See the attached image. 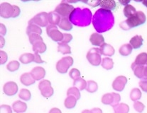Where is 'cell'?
Here are the masks:
<instances>
[{
	"instance_id": "6da1fadb",
	"label": "cell",
	"mask_w": 147,
	"mask_h": 113,
	"mask_svg": "<svg viewBox=\"0 0 147 113\" xmlns=\"http://www.w3.org/2000/svg\"><path fill=\"white\" fill-rule=\"evenodd\" d=\"M115 24V17L112 11L100 8L92 17V25L99 33L109 31Z\"/></svg>"
},
{
	"instance_id": "7a4b0ae2",
	"label": "cell",
	"mask_w": 147,
	"mask_h": 113,
	"mask_svg": "<svg viewBox=\"0 0 147 113\" xmlns=\"http://www.w3.org/2000/svg\"><path fill=\"white\" fill-rule=\"evenodd\" d=\"M92 12L88 8H76L69 17L71 23L80 27L88 26L92 21Z\"/></svg>"
},
{
	"instance_id": "3957f363",
	"label": "cell",
	"mask_w": 147,
	"mask_h": 113,
	"mask_svg": "<svg viewBox=\"0 0 147 113\" xmlns=\"http://www.w3.org/2000/svg\"><path fill=\"white\" fill-rule=\"evenodd\" d=\"M146 15L143 11H138L135 14L127 19V20L122 21L120 23V27L121 29L127 31L131 28L137 27V26L143 25L146 22Z\"/></svg>"
},
{
	"instance_id": "277c9868",
	"label": "cell",
	"mask_w": 147,
	"mask_h": 113,
	"mask_svg": "<svg viewBox=\"0 0 147 113\" xmlns=\"http://www.w3.org/2000/svg\"><path fill=\"white\" fill-rule=\"evenodd\" d=\"M74 9L75 8L73 5L69 4L66 1H63L55 7L54 11L62 16V18H69Z\"/></svg>"
},
{
	"instance_id": "5b68a950",
	"label": "cell",
	"mask_w": 147,
	"mask_h": 113,
	"mask_svg": "<svg viewBox=\"0 0 147 113\" xmlns=\"http://www.w3.org/2000/svg\"><path fill=\"white\" fill-rule=\"evenodd\" d=\"M49 23V14L46 12H40L36 14L28 21V25L36 24L40 27L48 26Z\"/></svg>"
},
{
	"instance_id": "8992f818",
	"label": "cell",
	"mask_w": 147,
	"mask_h": 113,
	"mask_svg": "<svg viewBox=\"0 0 147 113\" xmlns=\"http://www.w3.org/2000/svg\"><path fill=\"white\" fill-rule=\"evenodd\" d=\"M73 64V59L72 56H64L57 62L56 69L61 74H65Z\"/></svg>"
},
{
	"instance_id": "52a82bcc",
	"label": "cell",
	"mask_w": 147,
	"mask_h": 113,
	"mask_svg": "<svg viewBox=\"0 0 147 113\" xmlns=\"http://www.w3.org/2000/svg\"><path fill=\"white\" fill-rule=\"evenodd\" d=\"M87 59L93 66H99L101 64V53L99 48H92L87 54Z\"/></svg>"
},
{
	"instance_id": "ba28073f",
	"label": "cell",
	"mask_w": 147,
	"mask_h": 113,
	"mask_svg": "<svg viewBox=\"0 0 147 113\" xmlns=\"http://www.w3.org/2000/svg\"><path fill=\"white\" fill-rule=\"evenodd\" d=\"M46 33L49 38H51L53 41L55 42H62L63 39V33L61 32L56 26L54 25H49L46 28Z\"/></svg>"
},
{
	"instance_id": "9c48e42d",
	"label": "cell",
	"mask_w": 147,
	"mask_h": 113,
	"mask_svg": "<svg viewBox=\"0 0 147 113\" xmlns=\"http://www.w3.org/2000/svg\"><path fill=\"white\" fill-rule=\"evenodd\" d=\"M38 88L42 96L46 98L51 97L53 95V88L51 87V83L49 80H43L40 81L38 84Z\"/></svg>"
},
{
	"instance_id": "30bf717a",
	"label": "cell",
	"mask_w": 147,
	"mask_h": 113,
	"mask_svg": "<svg viewBox=\"0 0 147 113\" xmlns=\"http://www.w3.org/2000/svg\"><path fill=\"white\" fill-rule=\"evenodd\" d=\"M14 7L8 2H3L0 5V15L4 19L13 18Z\"/></svg>"
},
{
	"instance_id": "8fae6325",
	"label": "cell",
	"mask_w": 147,
	"mask_h": 113,
	"mask_svg": "<svg viewBox=\"0 0 147 113\" xmlns=\"http://www.w3.org/2000/svg\"><path fill=\"white\" fill-rule=\"evenodd\" d=\"M127 83V78L124 76H119L114 80L112 83V88L117 91H122Z\"/></svg>"
},
{
	"instance_id": "7c38bea8",
	"label": "cell",
	"mask_w": 147,
	"mask_h": 113,
	"mask_svg": "<svg viewBox=\"0 0 147 113\" xmlns=\"http://www.w3.org/2000/svg\"><path fill=\"white\" fill-rule=\"evenodd\" d=\"M4 94L8 96H13L18 92V86L13 81H9L4 85L3 87Z\"/></svg>"
},
{
	"instance_id": "4fadbf2b",
	"label": "cell",
	"mask_w": 147,
	"mask_h": 113,
	"mask_svg": "<svg viewBox=\"0 0 147 113\" xmlns=\"http://www.w3.org/2000/svg\"><path fill=\"white\" fill-rule=\"evenodd\" d=\"M31 74L36 81H38L44 78L46 76V70L41 66H36L31 70Z\"/></svg>"
},
{
	"instance_id": "5bb4252c",
	"label": "cell",
	"mask_w": 147,
	"mask_h": 113,
	"mask_svg": "<svg viewBox=\"0 0 147 113\" xmlns=\"http://www.w3.org/2000/svg\"><path fill=\"white\" fill-rule=\"evenodd\" d=\"M90 41L92 45L100 46L105 44V38L102 35L98 33H92L90 38Z\"/></svg>"
},
{
	"instance_id": "9a60e30c",
	"label": "cell",
	"mask_w": 147,
	"mask_h": 113,
	"mask_svg": "<svg viewBox=\"0 0 147 113\" xmlns=\"http://www.w3.org/2000/svg\"><path fill=\"white\" fill-rule=\"evenodd\" d=\"M20 81L24 86H28L33 85L35 83L36 80L31 75V73H24L20 77Z\"/></svg>"
},
{
	"instance_id": "2e32d148",
	"label": "cell",
	"mask_w": 147,
	"mask_h": 113,
	"mask_svg": "<svg viewBox=\"0 0 147 113\" xmlns=\"http://www.w3.org/2000/svg\"><path fill=\"white\" fill-rule=\"evenodd\" d=\"M100 53L101 55L107 56H111L113 55L115 53V48L112 47L110 45L107 44V43H105L102 45L100 47Z\"/></svg>"
},
{
	"instance_id": "e0dca14e",
	"label": "cell",
	"mask_w": 147,
	"mask_h": 113,
	"mask_svg": "<svg viewBox=\"0 0 147 113\" xmlns=\"http://www.w3.org/2000/svg\"><path fill=\"white\" fill-rule=\"evenodd\" d=\"M12 109L16 113H24L26 111L27 105L26 102L20 100L15 101L12 105Z\"/></svg>"
},
{
	"instance_id": "ac0fdd59",
	"label": "cell",
	"mask_w": 147,
	"mask_h": 113,
	"mask_svg": "<svg viewBox=\"0 0 147 113\" xmlns=\"http://www.w3.org/2000/svg\"><path fill=\"white\" fill-rule=\"evenodd\" d=\"M144 66L142 65H137L136 64L133 63L131 64V69L134 71V75L136 76L137 78H144Z\"/></svg>"
},
{
	"instance_id": "d6986e66",
	"label": "cell",
	"mask_w": 147,
	"mask_h": 113,
	"mask_svg": "<svg viewBox=\"0 0 147 113\" xmlns=\"http://www.w3.org/2000/svg\"><path fill=\"white\" fill-rule=\"evenodd\" d=\"M143 42L144 39L142 35H136L133 38H131V39L129 41V44L131 45L132 48L139 49L143 45Z\"/></svg>"
},
{
	"instance_id": "ffe728a7",
	"label": "cell",
	"mask_w": 147,
	"mask_h": 113,
	"mask_svg": "<svg viewBox=\"0 0 147 113\" xmlns=\"http://www.w3.org/2000/svg\"><path fill=\"white\" fill-rule=\"evenodd\" d=\"M99 6L101 7L102 9L112 11L116 8V2L114 0H105V1H100Z\"/></svg>"
},
{
	"instance_id": "44dd1931",
	"label": "cell",
	"mask_w": 147,
	"mask_h": 113,
	"mask_svg": "<svg viewBox=\"0 0 147 113\" xmlns=\"http://www.w3.org/2000/svg\"><path fill=\"white\" fill-rule=\"evenodd\" d=\"M32 48L33 51L35 53H44L46 51V45L45 44L43 41H38V42L34 43V44L32 45Z\"/></svg>"
},
{
	"instance_id": "7402d4cb",
	"label": "cell",
	"mask_w": 147,
	"mask_h": 113,
	"mask_svg": "<svg viewBox=\"0 0 147 113\" xmlns=\"http://www.w3.org/2000/svg\"><path fill=\"white\" fill-rule=\"evenodd\" d=\"M61 21V16L57 14L55 11H51L49 13V22L50 25H59L60 22Z\"/></svg>"
},
{
	"instance_id": "603a6c76",
	"label": "cell",
	"mask_w": 147,
	"mask_h": 113,
	"mask_svg": "<svg viewBox=\"0 0 147 113\" xmlns=\"http://www.w3.org/2000/svg\"><path fill=\"white\" fill-rule=\"evenodd\" d=\"M58 26L61 29L67 31H71L73 28V25L69 20V18H62Z\"/></svg>"
},
{
	"instance_id": "cb8c5ba5",
	"label": "cell",
	"mask_w": 147,
	"mask_h": 113,
	"mask_svg": "<svg viewBox=\"0 0 147 113\" xmlns=\"http://www.w3.org/2000/svg\"><path fill=\"white\" fill-rule=\"evenodd\" d=\"M38 34L40 35L42 33V30L40 26H37L36 24H29L26 28V34L30 35L31 34Z\"/></svg>"
},
{
	"instance_id": "d4e9b609",
	"label": "cell",
	"mask_w": 147,
	"mask_h": 113,
	"mask_svg": "<svg viewBox=\"0 0 147 113\" xmlns=\"http://www.w3.org/2000/svg\"><path fill=\"white\" fill-rule=\"evenodd\" d=\"M78 100L72 96H67V97L65 98L64 105L67 109H72L76 107V103H77Z\"/></svg>"
},
{
	"instance_id": "484cf974",
	"label": "cell",
	"mask_w": 147,
	"mask_h": 113,
	"mask_svg": "<svg viewBox=\"0 0 147 113\" xmlns=\"http://www.w3.org/2000/svg\"><path fill=\"white\" fill-rule=\"evenodd\" d=\"M19 61L24 64L31 63L34 61V55L31 54V53H24L20 56Z\"/></svg>"
},
{
	"instance_id": "4316f807",
	"label": "cell",
	"mask_w": 147,
	"mask_h": 113,
	"mask_svg": "<svg viewBox=\"0 0 147 113\" xmlns=\"http://www.w3.org/2000/svg\"><path fill=\"white\" fill-rule=\"evenodd\" d=\"M132 47L130 44H124L121 45L119 50V53L121 55L126 56L129 55L132 52Z\"/></svg>"
},
{
	"instance_id": "83f0119b",
	"label": "cell",
	"mask_w": 147,
	"mask_h": 113,
	"mask_svg": "<svg viewBox=\"0 0 147 113\" xmlns=\"http://www.w3.org/2000/svg\"><path fill=\"white\" fill-rule=\"evenodd\" d=\"M115 113H129V107L125 103H119L113 108Z\"/></svg>"
},
{
	"instance_id": "f1b7e54d",
	"label": "cell",
	"mask_w": 147,
	"mask_h": 113,
	"mask_svg": "<svg viewBox=\"0 0 147 113\" xmlns=\"http://www.w3.org/2000/svg\"><path fill=\"white\" fill-rule=\"evenodd\" d=\"M134 63L137 65H142V66L147 64V53H142L138 55L135 59Z\"/></svg>"
},
{
	"instance_id": "f546056e",
	"label": "cell",
	"mask_w": 147,
	"mask_h": 113,
	"mask_svg": "<svg viewBox=\"0 0 147 113\" xmlns=\"http://www.w3.org/2000/svg\"><path fill=\"white\" fill-rule=\"evenodd\" d=\"M73 86L76 87L79 90H83L87 87V81L82 78H78L74 80L73 81Z\"/></svg>"
},
{
	"instance_id": "4dcf8cb0",
	"label": "cell",
	"mask_w": 147,
	"mask_h": 113,
	"mask_svg": "<svg viewBox=\"0 0 147 113\" xmlns=\"http://www.w3.org/2000/svg\"><path fill=\"white\" fill-rule=\"evenodd\" d=\"M58 51L61 53L63 55L70 54L71 53V48L70 46L66 43H58Z\"/></svg>"
},
{
	"instance_id": "1f68e13d",
	"label": "cell",
	"mask_w": 147,
	"mask_h": 113,
	"mask_svg": "<svg viewBox=\"0 0 147 113\" xmlns=\"http://www.w3.org/2000/svg\"><path fill=\"white\" fill-rule=\"evenodd\" d=\"M123 12H124V15L129 19V17H131V16H133L135 13L136 12V10L135 9V7H133L132 5H130V4H127V6H125L123 10Z\"/></svg>"
},
{
	"instance_id": "d6a6232c",
	"label": "cell",
	"mask_w": 147,
	"mask_h": 113,
	"mask_svg": "<svg viewBox=\"0 0 147 113\" xmlns=\"http://www.w3.org/2000/svg\"><path fill=\"white\" fill-rule=\"evenodd\" d=\"M102 66L107 70H110L114 66L113 60L109 57L103 58L102 61Z\"/></svg>"
},
{
	"instance_id": "836d02e7",
	"label": "cell",
	"mask_w": 147,
	"mask_h": 113,
	"mask_svg": "<svg viewBox=\"0 0 147 113\" xmlns=\"http://www.w3.org/2000/svg\"><path fill=\"white\" fill-rule=\"evenodd\" d=\"M97 89H98V85L95 81H92V80H89L88 81H87V91L92 93L97 91Z\"/></svg>"
},
{
	"instance_id": "e575fe53",
	"label": "cell",
	"mask_w": 147,
	"mask_h": 113,
	"mask_svg": "<svg viewBox=\"0 0 147 113\" xmlns=\"http://www.w3.org/2000/svg\"><path fill=\"white\" fill-rule=\"evenodd\" d=\"M142 98V92L139 88H133L130 93V98L134 102H136Z\"/></svg>"
},
{
	"instance_id": "d590c367",
	"label": "cell",
	"mask_w": 147,
	"mask_h": 113,
	"mask_svg": "<svg viewBox=\"0 0 147 113\" xmlns=\"http://www.w3.org/2000/svg\"><path fill=\"white\" fill-rule=\"evenodd\" d=\"M19 97L22 100H30V99H31V92H30L29 90H28V89L22 88V90H20V92H19Z\"/></svg>"
},
{
	"instance_id": "8d00e7d4",
	"label": "cell",
	"mask_w": 147,
	"mask_h": 113,
	"mask_svg": "<svg viewBox=\"0 0 147 113\" xmlns=\"http://www.w3.org/2000/svg\"><path fill=\"white\" fill-rule=\"evenodd\" d=\"M114 102V96L112 93H106L102 98V102L105 105H112Z\"/></svg>"
},
{
	"instance_id": "74e56055",
	"label": "cell",
	"mask_w": 147,
	"mask_h": 113,
	"mask_svg": "<svg viewBox=\"0 0 147 113\" xmlns=\"http://www.w3.org/2000/svg\"><path fill=\"white\" fill-rule=\"evenodd\" d=\"M67 96H74L77 100L80 98V90L77 88L76 87H71L67 90Z\"/></svg>"
},
{
	"instance_id": "f35d334b",
	"label": "cell",
	"mask_w": 147,
	"mask_h": 113,
	"mask_svg": "<svg viewBox=\"0 0 147 113\" xmlns=\"http://www.w3.org/2000/svg\"><path fill=\"white\" fill-rule=\"evenodd\" d=\"M19 66H20V64L19 62L16 60H13L10 62L9 63L7 64V68L9 71H11V72H13L15 71H17L19 69Z\"/></svg>"
},
{
	"instance_id": "ab89813d",
	"label": "cell",
	"mask_w": 147,
	"mask_h": 113,
	"mask_svg": "<svg viewBox=\"0 0 147 113\" xmlns=\"http://www.w3.org/2000/svg\"><path fill=\"white\" fill-rule=\"evenodd\" d=\"M28 38H29V42L31 45L38 42V41H43V38H41V36H40V35L35 33L31 34L30 35H28Z\"/></svg>"
},
{
	"instance_id": "60d3db41",
	"label": "cell",
	"mask_w": 147,
	"mask_h": 113,
	"mask_svg": "<svg viewBox=\"0 0 147 113\" xmlns=\"http://www.w3.org/2000/svg\"><path fill=\"white\" fill-rule=\"evenodd\" d=\"M134 108L136 112L142 113L145 108V105L140 101H136L134 102Z\"/></svg>"
},
{
	"instance_id": "b9f144b4",
	"label": "cell",
	"mask_w": 147,
	"mask_h": 113,
	"mask_svg": "<svg viewBox=\"0 0 147 113\" xmlns=\"http://www.w3.org/2000/svg\"><path fill=\"white\" fill-rule=\"evenodd\" d=\"M70 77L73 80H76L80 77V71L77 69H72L69 72Z\"/></svg>"
},
{
	"instance_id": "7bdbcfd3",
	"label": "cell",
	"mask_w": 147,
	"mask_h": 113,
	"mask_svg": "<svg viewBox=\"0 0 147 113\" xmlns=\"http://www.w3.org/2000/svg\"><path fill=\"white\" fill-rule=\"evenodd\" d=\"M139 86H140L141 89L143 91L147 93V77H144V78H142L141 81L139 83Z\"/></svg>"
},
{
	"instance_id": "ee69618b",
	"label": "cell",
	"mask_w": 147,
	"mask_h": 113,
	"mask_svg": "<svg viewBox=\"0 0 147 113\" xmlns=\"http://www.w3.org/2000/svg\"><path fill=\"white\" fill-rule=\"evenodd\" d=\"M0 113H12V110L9 105H1L0 108Z\"/></svg>"
},
{
	"instance_id": "f6af8a7d",
	"label": "cell",
	"mask_w": 147,
	"mask_h": 113,
	"mask_svg": "<svg viewBox=\"0 0 147 113\" xmlns=\"http://www.w3.org/2000/svg\"><path fill=\"white\" fill-rule=\"evenodd\" d=\"M112 93L114 96V102L111 106H112V108H114L115 106L117 105L118 104H119V102H120L121 100V97H120V95L118 94V93Z\"/></svg>"
},
{
	"instance_id": "bcb514c9",
	"label": "cell",
	"mask_w": 147,
	"mask_h": 113,
	"mask_svg": "<svg viewBox=\"0 0 147 113\" xmlns=\"http://www.w3.org/2000/svg\"><path fill=\"white\" fill-rule=\"evenodd\" d=\"M72 40H73V35H72L71 34L63 33V39L61 43H66V44H67V43H70Z\"/></svg>"
},
{
	"instance_id": "7dc6e473",
	"label": "cell",
	"mask_w": 147,
	"mask_h": 113,
	"mask_svg": "<svg viewBox=\"0 0 147 113\" xmlns=\"http://www.w3.org/2000/svg\"><path fill=\"white\" fill-rule=\"evenodd\" d=\"M0 54H1V64H4L8 59V56L7 53L3 50L0 51Z\"/></svg>"
},
{
	"instance_id": "c3c4849f",
	"label": "cell",
	"mask_w": 147,
	"mask_h": 113,
	"mask_svg": "<svg viewBox=\"0 0 147 113\" xmlns=\"http://www.w3.org/2000/svg\"><path fill=\"white\" fill-rule=\"evenodd\" d=\"M34 62H36V63H38V64H41V63H43V61L42 60L41 58H40V56L38 54V53H35L34 54Z\"/></svg>"
},
{
	"instance_id": "681fc988",
	"label": "cell",
	"mask_w": 147,
	"mask_h": 113,
	"mask_svg": "<svg viewBox=\"0 0 147 113\" xmlns=\"http://www.w3.org/2000/svg\"><path fill=\"white\" fill-rule=\"evenodd\" d=\"M13 7H14V16H13V18H16V17H18V16L20 15V13H21V9L20 8H19L18 6H16V5H13Z\"/></svg>"
},
{
	"instance_id": "f907efd6",
	"label": "cell",
	"mask_w": 147,
	"mask_h": 113,
	"mask_svg": "<svg viewBox=\"0 0 147 113\" xmlns=\"http://www.w3.org/2000/svg\"><path fill=\"white\" fill-rule=\"evenodd\" d=\"M0 27H1V30H0L1 36L5 35L6 33H7V28H6V26H4L3 23H1V24H0Z\"/></svg>"
},
{
	"instance_id": "816d5d0a",
	"label": "cell",
	"mask_w": 147,
	"mask_h": 113,
	"mask_svg": "<svg viewBox=\"0 0 147 113\" xmlns=\"http://www.w3.org/2000/svg\"><path fill=\"white\" fill-rule=\"evenodd\" d=\"M90 113H102V111L100 108H94L90 110Z\"/></svg>"
},
{
	"instance_id": "f5cc1de1",
	"label": "cell",
	"mask_w": 147,
	"mask_h": 113,
	"mask_svg": "<svg viewBox=\"0 0 147 113\" xmlns=\"http://www.w3.org/2000/svg\"><path fill=\"white\" fill-rule=\"evenodd\" d=\"M49 113H62V112H61V110L58 109V108H52L50 111H49Z\"/></svg>"
},
{
	"instance_id": "db71d44e",
	"label": "cell",
	"mask_w": 147,
	"mask_h": 113,
	"mask_svg": "<svg viewBox=\"0 0 147 113\" xmlns=\"http://www.w3.org/2000/svg\"><path fill=\"white\" fill-rule=\"evenodd\" d=\"M4 44H5V41H4L3 36H1V48H2L4 47Z\"/></svg>"
},
{
	"instance_id": "11a10c76",
	"label": "cell",
	"mask_w": 147,
	"mask_h": 113,
	"mask_svg": "<svg viewBox=\"0 0 147 113\" xmlns=\"http://www.w3.org/2000/svg\"><path fill=\"white\" fill-rule=\"evenodd\" d=\"M119 2H120L121 4H123V5L127 6V4H128L130 2V0H129V1H119Z\"/></svg>"
},
{
	"instance_id": "9f6ffc18",
	"label": "cell",
	"mask_w": 147,
	"mask_h": 113,
	"mask_svg": "<svg viewBox=\"0 0 147 113\" xmlns=\"http://www.w3.org/2000/svg\"><path fill=\"white\" fill-rule=\"evenodd\" d=\"M144 77H147V64L144 68Z\"/></svg>"
},
{
	"instance_id": "6f0895ef",
	"label": "cell",
	"mask_w": 147,
	"mask_h": 113,
	"mask_svg": "<svg viewBox=\"0 0 147 113\" xmlns=\"http://www.w3.org/2000/svg\"><path fill=\"white\" fill-rule=\"evenodd\" d=\"M142 4L145 6L147 8V0H144V1H142Z\"/></svg>"
},
{
	"instance_id": "680465c9",
	"label": "cell",
	"mask_w": 147,
	"mask_h": 113,
	"mask_svg": "<svg viewBox=\"0 0 147 113\" xmlns=\"http://www.w3.org/2000/svg\"><path fill=\"white\" fill-rule=\"evenodd\" d=\"M82 113H90V110H85L82 111Z\"/></svg>"
}]
</instances>
